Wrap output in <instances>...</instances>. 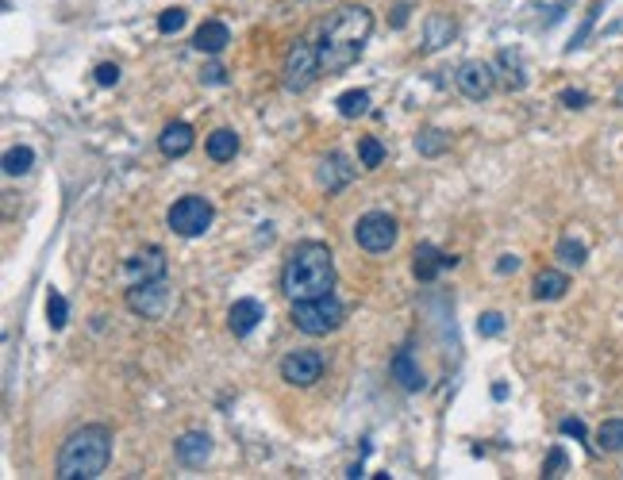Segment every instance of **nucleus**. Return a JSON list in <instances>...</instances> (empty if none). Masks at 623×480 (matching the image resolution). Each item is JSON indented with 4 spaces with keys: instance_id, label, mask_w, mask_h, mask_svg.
Listing matches in <instances>:
<instances>
[{
    "instance_id": "obj_35",
    "label": "nucleus",
    "mask_w": 623,
    "mask_h": 480,
    "mask_svg": "<svg viewBox=\"0 0 623 480\" xmlns=\"http://www.w3.org/2000/svg\"><path fill=\"white\" fill-rule=\"evenodd\" d=\"M562 435H570V438H588V430H585V423L581 419H562Z\"/></svg>"
},
{
    "instance_id": "obj_30",
    "label": "nucleus",
    "mask_w": 623,
    "mask_h": 480,
    "mask_svg": "<svg viewBox=\"0 0 623 480\" xmlns=\"http://www.w3.org/2000/svg\"><path fill=\"white\" fill-rule=\"evenodd\" d=\"M415 146H420V154L435 158V154H443V150H446V135L443 131H423L420 138H415Z\"/></svg>"
},
{
    "instance_id": "obj_34",
    "label": "nucleus",
    "mask_w": 623,
    "mask_h": 480,
    "mask_svg": "<svg viewBox=\"0 0 623 480\" xmlns=\"http://www.w3.org/2000/svg\"><path fill=\"white\" fill-rule=\"evenodd\" d=\"M562 469H565V453L562 450H550L547 465H542V476H562Z\"/></svg>"
},
{
    "instance_id": "obj_23",
    "label": "nucleus",
    "mask_w": 623,
    "mask_h": 480,
    "mask_svg": "<svg viewBox=\"0 0 623 480\" xmlns=\"http://www.w3.org/2000/svg\"><path fill=\"white\" fill-rule=\"evenodd\" d=\"M554 254H558V262L570 265V269H581V265L588 262V246H585L581 239H570V235H565L558 246H554Z\"/></svg>"
},
{
    "instance_id": "obj_8",
    "label": "nucleus",
    "mask_w": 623,
    "mask_h": 480,
    "mask_svg": "<svg viewBox=\"0 0 623 480\" xmlns=\"http://www.w3.org/2000/svg\"><path fill=\"white\" fill-rule=\"evenodd\" d=\"M212 204L204 201V196H181L177 204L170 208V231L173 235H181V239H196V235H204L208 227H212Z\"/></svg>"
},
{
    "instance_id": "obj_7",
    "label": "nucleus",
    "mask_w": 623,
    "mask_h": 480,
    "mask_svg": "<svg viewBox=\"0 0 623 480\" xmlns=\"http://www.w3.org/2000/svg\"><path fill=\"white\" fill-rule=\"evenodd\" d=\"M397 235H400V227L389 212H366L354 224V242L362 246L366 254H389L392 246H397Z\"/></svg>"
},
{
    "instance_id": "obj_38",
    "label": "nucleus",
    "mask_w": 623,
    "mask_h": 480,
    "mask_svg": "<svg viewBox=\"0 0 623 480\" xmlns=\"http://www.w3.org/2000/svg\"><path fill=\"white\" fill-rule=\"evenodd\" d=\"M619 104H623V89H619Z\"/></svg>"
},
{
    "instance_id": "obj_12",
    "label": "nucleus",
    "mask_w": 623,
    "mask_h": 480,
    "mask_svg": "<svg viewBox=\"0 0 623 480\" xmlns=\"http://www.w3.org/2000/svg\"><path fill=\"white\" fill-rule=\"evenodd\" d=\"M450 265H458V257L435 250L431 242H420V246H415V254H412V273H415V280H435V277L443 273V269H450Z\"/></svg>"
},
{
    "instance_id": "obj_15",
    "label": "nucleus",
    "mask_w": 623,
    "mask_h": 480,
    "mask_svg": "<svg viewBox=\"0 0 623 480\" xmlns=\"http://www.w3.org/2000/svg\"><path fill=\"white\" fill-rule=\"evenodd\" d=\"M262 319H265V308L258 300H235V303H231V311H227V327H231V334H235V338H247Z\"/></svg>"
},
{
    "instance_id": "obj_19",
    "label": "nucleus",
    "mask_w": 623,
    "mask_h": 480,
    "mask_svg": "<svg viewBox=\"0 0 623 480\" xmlns=\"http://www.w3.org/2000/svg\"><path fill=\"white\" fill-rule=\"evenodd\" d=\"M565 288H570V277L558 273V269H539L535 280H531V296L535 300H562Z\"/></svg>"
},
{
    "instance_id": "obj_11",
    "label": "nucleus",
    "mask_w": 623,
    "mask_h": 480,
    "mask_svg": "<svg viewBox=\"0 0 623 480\" xmlns=\"http://www.w3.org/2000/svg\"><path fill=\"white\" fill-rule=\"evenodd\" d=\"M454 85L461 89V97H469V100H489L493 89H496V74H493L489 62H481V58H469V62L458 66Z\"/></svg>"
},
{
    "instance_id": "obj_24",
    "label": "nucleus",
    "mask_w": 623,
    "mask_h": 480,
    "mask_svg": "<svg viewBox=\"0 0 623 480\" xmlns=\"http://www.w3.org/2000/svg\"><path fill=\"white\" fill-rule=\"evenodd\" d=\"M596 450L604 453H623V419H608L596 430Z\"/></svg>"
},
{
    "instance_id": "obj_10",
    "label": "nucleus",
    "mask_w": 623,
    "mask_h": 480,
    "mask_svg": "<svg viewBox=\"0 0 623 480\" xmlns=\"http://www.w3.org/2000/svg\"><path fill=\"white\" fill-rule=\"evenodd\" d=\"M120 277H123V285H127V288L166 277V250H162V246H143V250L131 254V257L123 262Z\"/></svg>"
},
{
    "instance_id": "obj_4",
    "label": "nucleus",
    "mask_w": 623,
    "mask_h": 480,
    "mask_svg": "<svg viewBox=\"0 0 623 480\" xmlns=\"http://www.w3.org/2000/svg\"><path fill=\"white\" fill-rule=\"evenodd\" d=\"M288 319H293L296 331L319 338V334L339 331L343 319H346V308H343V300L335 296V292H327V296H316V300H296Z\"/></svg>"
},
{
    "instance_id": "obj_28",
    "label": "nucleus",
    "mask_w": 623,
    "mask_h": 480,
    "mask_svg": "<svg viewBox=\"0 0 623 480\" xmlns=\"http://www.w3.org/2000/svg\"><path fill=\"white\" fill-rule=\"evenodd\" d=\"M381 161H385V146H381L374 135L358 138V166H362V169H377Z\"/></svg>"
},
{
    "instance_id": "obj_17",
    "label": "nucleus",
    "mask_w": 623,
    "mask_h": 480,
    "mask_svg": "<svg viewBox=\"0 0 623 480\" xmlns=\"http://www.w3.org/2000/svg\"><path fill=\"white\" fill-rule=\"evenodd\" d=\"M231 43V31H227V23H219V20H208L196 28L193 35V46L201 54H224V46Z\"/></svg>"
},
{
    "instance_id": "obj_37",
    "label": "nucleus",
    "mask_w": 623,
    "mask_h": 480,
    "mask_svg": "<svg viewBox=\"0 0 623 480\" xmlns=\"http://www.w3.org/2000/svg\"><path fill=\"white\" fill-rule=\"evenodd\" d=\"M516 269H519V257L516 254H504L501 262H496V273H516Z\"/></svg>"
},
{
    "instance_id": "obj_27",
    "label": "nucleus",
    "mask_w": 623,
    "mask_h": 480,
    "mask_svg": "<svg viewBox=\"0 0 623 480\" xmlns=\"http://www.w3.org/2000/svg\"><path fill=\"white\" fill-rule=\"evenodd\" d=\"M31 166H35V150L31 146H12L4 154V173H8V177H23Z\"/></svg>"
},
{
    "instance_id": "obj_1",
    "label": "nucleus",
    "mask_w": 623,
    "mask_h": 480,
    "mask_svg": "<svg viewBox=\"0 0 623 480\" xmlns=\"http://www.w3.org/2000/svg\"><path fill=\"white\" fill-rule=\"evenodd\" d=\"M369 31H374V12L362 4H343L331 12V20L319 31V66L323 74H343L362 58Z\"/></svg>"
},
{
    "instance_id": "obj_26",
    "label": "nucleus",
    "mask_w": 623,
    "mask_h": 480,
    "mask_svg": "<svg viewBox=\"0 0 623 480\" xmlns=\"http://www.w3.org/2000/svg\"><path fill=\"white\" fill-rule=\"evenodd\" d=\"M501 69H508V74H504V85L508 89H524L527 85V74H524V58H519L516 51H504L501 54Z\"/></svg>"
},
{
    "instance_id": "obj_21",
    "label": "nucleus",
    "mask_w": 623,
    "mask_h": 480,
    "mask_svg": "<svg viewBox=\"0 0 623 480\" xmlns=\"http://www.w3.org/2000/svg\"><path fill=\"white\" fill-rule=\"evenodd\" d=\"M204 150H208V158H212V161H231L239 154V135L231 131V127H216V131L208 135Z\"/></svg>"
},
{
    "instance_id": "obj_16",
    "label": "nucleus",
    "mask_w": 623,
    "mask_h": 480,
    "mask_svg": "<svg viewBox=\"0 0 623 480\" xmlns=\"http://www.w3.org/2000/svg\"><path fill=\"white\" fill-rule=\"evenodd\" d=\"M193 143H196V135H193V127L189 123H166L162 127V135H158V150L166 158H185L193 150Z\"/></svg>"
},
{
    "instance_id": "obj_33",
    "label": "nucleus",
    "mask_w": 623,
    "mask_h": 480,
    "mask_svg": "<svg viewBox=\"0 0 623 480\" xmlns=\"http://www.w3.org/2000/svg\"><path fill=\"white\" fill-rule=\"evenodd\" d=\"M562 104H565V108H573V112H581V108H588V92L565 89V92H562Z\"/></svg>"
},
{
    "instance_id": "obj_36",
    "label": "nucleus",
    "mask_w": 623,
    "mask_h": 480,
    "mask_svg": "<svg viewBox=\"0 0 623 480\" xmlns=\"http://www.w3.org/2000/svg\"><path fill=\"white\" fill-rule=\"evenodd\" d=\"M201 81H204V85H224V81H227V69H224V66H208L204 74H201Z\"/></svg>"
},
{
    "instance_id": "obj_18",
    "label": "nucleus",
    "mask_w": 623,
    "mask_h": 480,
    "mask_svg": "<svg viewBox=\"0 0 623 480\" xmlns=\"http://www.w3.org/2000/svg\"><path fill=\"white\" fill-rule=\"evenodd\" d=\"M351 177H354V166H351V161H346L343 154H327V158L319 161V185H323L327 193H339Z\"/></svg>"
},
{
    "instance_id": "obj_3",
    "label": "nucleus",
    "mask_w": 623,
    "mask_h": 480,
    "mask_svg": "<svg viewBox=\"0 0 623 480\" xmlns=\"http://www.w3.org/2000/svg\"><path fill=\"white\" fill-rule=\"evenodd\" d=\"M108 465H112V430L100 423H89L62 442L58 461H54V476L58 480H97Z\"/></svg>"
},
{
    "instance_id": "obj_31",
    "label": "nucleus",
    "mask_w": 623,
    "mask_h": 480,
    "mask_svg": "<svg viewBox=\"0 0 623 480\" xmlns=\"http://www.w3.org/2000/svg\"><path fill=\"white\" fill-rule=\"evenodd\" d=\"M501 331H504V315L501 311H485L481 319H477V334L493 338V334H501Z\"/></svg>"
},
{
    "instance_id": "obj_9",
    "label": "nucleus",
    "mask_w": 623,
    "mask_h": 480,
    "mask_svg": "<svg viewBox=\"0 0 623 480\" xmlns=\"http://www.w3.org/2000/svg\"><path fill=\"white\" fill-rule=\"evenodd\" d=\"M323 369H327V358L319 350H293L281 361V381L293 384V389H312L323 377Z\"/></svg>"
},
{
    "instance_id": "obj_5",
    "label": "nucleus",
    "mask_w": 623,
    "mask_h": 480,
    "mask_svg": "<svg viewBox=\"0 0 623 480\" xmlns=\"http://www.w3.org/2000/svg\"><path fill=\"white\" fill-rule=\"evenodd\" d=\"M127 311H135L138 319H166L170 308L177 303V292H173L170 277H158V280H146V285H131L127 288Z\"/></svg>"
},
{
    "instance_id": "obj_13",
    "label": "nucleus",
    "mask_w": 623,
    "mask_h": 480,
    "mask_svg": "<svg viewBox=\"0 0 623 480\" xmlns=\"http://www.w3.org/2000/svg\"><path fill=\"white\" fill-rule=\"evenodd\" d=\"M173 453H177L181 465L196 469V465H204L208 458H212V438H208L204 430H185V435L173 442Z\"/></svg>"
},
{
    "instance_id": "obj_22",
    "label": "nucleus",
    "mask_w": 623,
    "mask_h": 480,
    "mask_svg": "<svg viewBox=\"0 0 623 480\" xmlns=\"http://www.w3.org/2000/svg\"><path fill=\"white\" fill-rule=\"evenodd\" d=\"M335 108H339V115H346V120H358V115L369 112V92L366 89H346L339 100H335Z\"/></svg>"
},
{
    "instance_id": "obj_29",
    "label": "nucleus",
    "mask_w": 623,
    "mask_h": 480,
    "mask_svg": "<svg viewBox=\"0 0 623 480\" xmlns=\"http://www.w3.org/2000/svg\"><path fill=\"white\" fill-rule=\"evenodd\" d=\"M185 20H189V12H185V8H166L158 16V31L162 35H177L185 28Z\"/></svg>"
},
{
    "instance_id": "obj_6",
    "label": "nucleus",
    "mask_w": 623,
    "mask_h": 480,
    "mask_svg": "<svg viewBox=\"0 0 623 480\" xmlns=\"http://www.w3.org/2000/svg\"><path fill=\"white\" fill-rule=\"evenodd\" d=\"M319 74H323V66H319V46H312L308 39H296V43L285 51L281 85H285L288 92H304Z\"/></svg>"
},
{
    "instance_id": "obj_14",
    "label": "nucleus",
    "mask_w": 623,
    "mask_h": 480,
    "mask_svg": "<svg viewBox=\"0 0 623 480\" xmlns=\"http://www.w3.org/2000/svg\"><path fill=\"white\" fill-rule=\"evenodd\" d=\"M389 373H392V381H397L404 392H420L423 384H427L420 361L412 358V350H397V354H392V361H389Z\"/></svg>"
},
{
    "instance_id": "obj_2",
    "label": "nucleus",
    "mask_w": 623,
    "mask_h": 480,
    "mask_svg": "<svg viewBox=\"0 0 623 480\" xmlns=\"http://www.w3.org/2000/svg\"><path fill=\"white\" fill-rule=\"evenodd\" d=\"M335 288V254L323 242H296L281 269V292L288 300H316Z\"/></svg>"
},
{
    "instance_id": "obj_25",
    "label": "nucleus",
    "mask_w": 623,
    "mask_h": 480,
    "mask_svg": "<svg viewBox=\"0 0 623 480\" xmlns=\"http://www.w3.org/2000/svg\"><path fill=\"white\" fill-rule=\"evenodd\" d=\"M46 323H51V331H66L69 323V308H66V296L58 288L46 292Z\"/></svg>"
},
{
    "instance_id": "obj_20",
    "label": "nucleus",
    "mask_w": 623,
    "mask_h": 480,
    "mask_svg": "<svg viewBox=\"0 0 623 480\" xmlns=\"http://www.w3.org/2000/svg\"><path fill=\"white\" fill-rule=\"evenodd\" d=\"M454 39V20L443 16V12H431V16L423 20V46L427 51H438V46H446Z\"/></svg>"
},
{
    "instance_id": "obj_32",
    "label": "nucleus",
    "mask_w": 623,
    "mask_h": 480,
    "mask_svg": "<svg viewBox=\"0 0 623 480\" xmlns=\"http://www.w3.org/2000/svg\"><path fill=\"white\" fill-rule=\"evenodd\" d=\"M115 81H120V66H115V62H100V66H97V85L112 89Z\"/></svg>"
}]
</instances>
